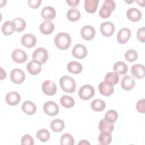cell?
<instances>
[{
	"mask_svg": "<svg viewBox=\"0 0 145 145\" xmlns=\"http://www.w3.org/2000/svg\"><path fill=\"white\" fill-rule=\"evenodd\" d=\"M70 36L65 32L58 33L55 37L54 43L56 46L61 50H66L71 45Z\"/></svg>",
	"mask_w": 145,
	"mask_h": 145,
	"instance_id": "obj_1",
	"label": "cell"
},
{
	"mask_svg": "<svg viewBox=\"0 0 145 145\" xmlns=\"http://www.w3.org/2000/svg\"><path fill=\"white\" fill-rule=\"evenodd\" d=\"M59 84L63 91L67 93H72L76 88L75 80L70 76L64 75L59 79Z\"/></svg>",
	"mask_w": 145,
	"mask_h": 145,
	"instance_id": "obj_2",
	"label": "cell"
},
{
	"mask_svg": "<svg viewBox=\"0 0 145 145\" xmlns=\"http://www.w3.org/2000/svg\"><path fill=\"white\" fill-rule=\"evenodd\" d=\"M116 8V3L113 0H105L99 11V15L102 18H108L111 12L114 10Z\"/></svg>",
	"mask_w": 145,
	"mask_h": 145,
	"instance_id": "obj_3",
	"label": "cell"
},
{
	"mask_svg": "<svg viewBox=\"0 0 145 145\" xmlns=\"http://www.w3.org/2000/svg\"><path fill=\"white\" fill-rule=\"evenodd\" d=\"M33 60H35L41 65L45 63L48 59V53L44 48H38L35 50L32 54Z\"/></svg>",
	"mask_w": 145,
	"mask_h": 145,
	"instance_id": "obj_4",
	"label": "cell"
},
{
	"mask_svg": "<svg viewBox=\"0 0 145 145\" xmlns=\"http://www.w3.org/2000/svg\"><path fill=\"white\" fill-rule=\"evenodd\" d=\"M78 94L81 99L87 100L93 96L95 89L91 85L84 84L80 88Z\"/></svg>",
	"mask_w": 145,
	"mask_h": 145,
	"instance_id": "obj_5",
	"label": "cell"
},
{
	"mask_svg": "<svg viewBox=\"0 0 145 145\" xmlns=\"http://www.w3.org/2000/svg\"><path fill=\"white\" fill-rule=\"evenodd\" d=\"M43 110L45 113L50 116H56L59 112V107L56 103L53 101H48L44 103Z\"/></svg>",
	"mask_w": 145,
	"mask_h": 145,
	"instance_id": "obj_6",
	"label": "cell"
},
{
	"mask_svg": "<svg viewBox=\"0 0 145 145\" xmlns=\"http://www.w3.org/2000/svg\"><path fill=\"white\" fill-rule=\"evenodd\" d=\"M25 74L19 69H14L10 72V79L12 83L15 84L22 83L25 80Z\"/></svg>",
	"mask_w": 145,
	"mask_h": 145,
	"instance_id": "obj_7",
	"label": "cell"
},
{
	"mask_svg": "<svg viewBox=\"0 0 145 145\" xmlns=\"http://www.w3.org/2000/svg\"><path fill=\"white\" fill-rule=\"evenodd\" d=\"M42 92L46 95H54L57 91L56 84L52 80H47L43 82L42 84Z\"/></svg>",
	"mask_w": 145,
	"mask_h": 145,
	"instance_id": "obj_8",
	"label": "cell"
},
{
	"mask_svg": "<svg viewBox=\"0 0 145 145\" xmlns=\"http://www.w3.org/2000/svg\"><path fill=\"white\" fill-rule=\"evenodd\" d=\"M71 53L72 56L75 58L77 59H83L86 57L87 50L84 45L78 44L74 46Z\"/></svg>",
	"mask_w": 145,
	"mask_h": 145,
	"instance_id": "obj_9",
	"label": "cell"
},
{
	"mask_svg": "<svg viewBox=\"0 0 145 145\" xmlns=\"http://www.w3.org/2000/svg\"><path fill=\"white\" fill-rule=\"evenodd\" d=\"M115 30V27L111 22H105L100 25V31L101 34L105 37L111 36Z\"/></svg>",
	"mask_w": 145,
	"mask_h": 145,
	"instance_id": "obj_10",
	"label": "cell"
},
{
	"mask_svg": "<svg viewBox=\"0 0 145 145\" xmlns=\"http://www.w3.org/2000/svg\"><path fill=\"white\" fill-rule=\"evenodd\" d=\"M11 57L12 60L18 63H23L27 59V55L26 53L20 49H16L14 50L12 52Z\"/></svg>",
	"mask_w": 145,
	"mask_h": 145,
	"instance_id": "obj_11",
	"label": "cell"
},
{
	"mask_svg": "<svg viewBox=\"0 0 145 145\" xmlns=\"http://www.w3.org/2000/svg\"><path fill=\"white\" fill-rule=\"evenodd\" d=\"M95 30L94 28L89 25L83 26L80 31V35L83 39L86 40L93 39L95 36Z\"/></svg>",
	"mask_w": 145,
	"mask_h": 145,
	"instance_id": "obj_12",
	"label": "cell"
},
{
	"mask_svg": "<svg viewBox=\"0 0 145 145\" xmlns=\"http://www.w3.org/2000/svg\"><path fill=\"white\" fill-rule=\"evenodd\" d=\"M36 38L33 34L26 33L22 36L21 38L22 44L27 48H32L36 44Z\"/></svg>",
	"mask_w": 145,
	"mask_h": 145,
	"instance_id": "obj_13",
	"label": "cell"
},
{
	"mask_svg": "<svg viewBox=\"0 0 145 145\" xmlns=\"http://www.w3.org/2000/svg\"><path fill=\"white\" fill-rule=\"evenodd\" d=\"M20 94L15 91L8 92L5 97L6 102L11 106H15L18 104L20 101Z\"/></svg>",
	"mask_w": 145,
	"mask_h": 145,
	"instance_id": "obj_14",
	"label": "cell"
},
{
	"mask_svg": "<svg viewBox=\"0 0 145 145\" xmlns=\"http://www.w3.org/2000/svg\"><path fill=\"white\" fill-rule=\"evenodd\" d=\"M131 36V31L129 28H123L120 29L117 35V41L121 44L127 42Z\"/></svg>",
	"mask_w": 145,
	"mask_h": 145,
	"instance_id": "obj_15",
	"label": "cell"
},
{
	"mask_svg": "<svg viewBox=\"0 0 145 145\" xmlns=\"http://www.w3.org/2000/svg\"><path fill=\"white\" fill-rule=\"evenodd\" d=\"M135 81L134 78L129 75H125L122 79L121 85V87L126 91H129L134 87Z\"/></svg>",
	"mask_w": 145,
	"mask_h": 145,
	"instance_id": "obj_16",
	"label": "cell"
},
{
	"mask_svg": "<svg viewBox=\"0 0 145 145\" xmlns=\"http://www.w3.org/2000/svg\"><path fill=\"white\" fill-rule=\"evenodd\" d=\"M99 92L105 96L111 95L114 92V87L113 85L109 84L105 81L101 82L99 84Z\"/></svg>",
	"mask_w": 145,
	"mask_h": 145,
	"instance_id": "obj_17",
	"label": "cell"
},
{
	"mask_svg": "<svg viewBox=\"0 0 145 145\" xmlns=\"http://www.w3.org/2000/svg\"><path fill=\"white\" fill-rule=\"evenodd\" d=\"M127 18L131 22H136L139 21L142 18V12L138 8L131 7L126 11Z\"/></svg>",
	"mask_w": 145,
	"mask_h": 145,
	"instance_id": "obj_18",
	"label": "cell"
},
{
	"mask_svg": "<svg viewBox=\"0 0 145 145\" xmlns=\"http://www.w3.org/2000/svg\"><path fill=\"white\" fill-rule=\"evenodd\" d=\"M56 15L55 9L50 6L44 7L41 11V16L44 20L50 21L53 20Z\"/></svg>",
	"mask_w": 145,
	"mask_h": 145,
	"instance_id": "obj_19",
	"label": "cell"
},
{
	"mask_svg": "<svg viewBox=\"0 0 145 145\" xmlns=\"http://www.w3.org/2000/svg\"><path fill=\"white\" fill-rule=\"evenodd\" d=\"M131 73L137 79H141L144 76V66L142 64L134 65L131 68Z\"/></svg>",
	"mask_w": 145,
	"mask_h": 145,
	"instance_id": "obj_20",
	"label": "cell"
},
{
	"mask_svg": "<svg viewBox=\"0 0 145 145\" xmlns=\"http://www.w3.org/2000/svg\"><path fill=\"white\" fill-rule=\"evenodd\" d=\"M41 69V65L35 60L30 61L27 65V71L32 75H37L39 74Z\"/></svg>",
	"mask_w": 145,
	"mask_h": 145,
	"instance_id": "obj_21",
	"label": "cell"
},
{
	"mask_svg": "<svg viewBox=\"0 0 145 145\" xmlns=\"http://www.w3.org/2000/svg\"><path fill=\"white\" fill-rule=\"evenodd\" d=\"M39 29L42 33L44 35H49L53 32L54 25L52 22L45 20L40 25Z\"/></svg>",
	"mask_w": 145,
	"mask_h": 145,
	"instance_id": "obj_22",
	"label": "cell"
},
{
	"mask_svg": "<svg viewBox=\"0 0 145 145\" xmlns=\"http://www.w3.org/2000/svg\"><path fill=\"white\" fill-rule=\"evenodd\" d=\"M36 106L35 104L29 100H27L23 102L22 105V110L27 114L32 115L36 111Z\"/></svg>",
	"mask_w": 145,
	"mask_h": 145,
	"instance_id": "obj_23",
	"label": "cell"
},
{
	"mask_svg": "<svg viewBox=\"0 0 145 145\" xmlns=\"http://www.w3.org/2000/svg\"><path fill=\"white\" fill-rule=\"evenodd\" d=\"M67 69L68 71L72 74H78L82 72L83 67L79 62L76 61H71L67 64Z\"/></svg>",
	"mask_w": 145,
	"mask_h": 145,
	"instance_id": "obj_24",
	"label": "cell"
},
{
	"mask_svg": "<svg viewBox=\"0 0 145 145\" xmlns=\"http://www.w3.org/2000/svg\"><path fill=\"white\" fill-rule=\"evenodd\" d=\"M98 3L99 0H85L84 5L85 10L88 13H94L97 10Z\"/></svg>",
	"mask_w": 145,
	"mask_h": 145,
	"instance_id": "obj_25",
	"label": "cell"
},
{
	"mask_svg": "<svg viewBox=\"0 0 145 145\" xmlns=\"http://www.w3.org/2000/svg\"><path fill=\"white\" fill-rule=\"evenodd\" d=\"M99 129L101 132L108 131L111 133L114 130V123L106 121L105 118L102 119L99 122Z\"/></svg>",
	"mask_w": 145,
	"mask_h": 145,
	"instance_id": "obj_26",
	"label": "cell"
},
{
	"mask_svg": "<svg viewBox=\"0 0 145 145\" xmlns=\"http://www.w3.org/2000/svg\"><path fill=\"white\" fill-rule=\"evenodd\" d=\"M1 30L2 33L6 36H8L11 35L13 33V32L15 31L12 21H10V20L6 21L2 24L1 27Z\"/></svg>",
	"mask_w": 145,
	"mask_h": 145,
	"instance_id": "obj_27",
	"label": "cell"
},
{
	"mask_svg": "<svg viewBox=\"0 0 145 145\" xmlns=\"http://www.w3.org/2000/svg\"><path fill=\"white\" fill-rule=\"evenodd\" d=\"M113 69L115 72L121 75L125 74L128 71V67L127 65L122 61L116 62L113 65Z\"/></svg>",
	"mask_w": 145,
	"mask_h": 145,
	"instance_id": "obj_28",
	"label": "cell"
},
{
	"mask_svg": "<svg viewBox=\"0 0 145 145\" xmlns=\"http://www.w3.org/2000/svg\"><path fill=\"white\" fill-rule=\"evenodd\" d=\"M118 81L119 75L116 72H108L105 76V82L109 84L114 85L117 84Z\"/></svg>",
	"mask_w": 145,
	"mask_h": 145,
	"instance_id": "obj_29",
	"label": "cell"
},
{
	"mask_svg": "<svg viewBox=\"0 0 145 145\" xmlns=\"http://www.w3.org/2000/svg\"><path fill=\"white\" fill-rule=\"evenodd\" d=\"M112 135L108 131H102L99 135L98 140L100 144L106 145L109 144L112 142Z\"/></svg>",
	"mask_w": 145,
	"mask_h": 145,
	"instance_id": "obj_30",
	"label": "cell"
},
{
	"mask_svg": "<svg viewBox=\"0 0 145 145\" xmlns=\"http://www.w3.org/2000/svg\"><path fill=\"white\" fill-rule=\"evenodd\" d=\"M64 127L65 123L60 119L53 120L50 123V128L54 132H60L64 129Z\"/></svg>",
	"mask_w": 145,
	"mask_h": 145,
	"instance_id": "obj_31",
	"label": "cell"
},
{
	"mask_svg": "<svg viewBox=\"0 0 145 145\" xmlns=\"http://www.w3.org/2000/svg\"><path fill=\"white\" fill-rule=\"evenodd\" d=\"M15 31L20 32L25 29L26 27V23L25 20L21 18H16L12 20Z\"/></svg>",
	"mask_w": 145,
	"mask_h": 145,
	"instance_id": "obj_32",
	"label": "cell"
},
{
	"mask_svg": "<svg viewBox=\"0 0 145 145\" xmlns=\"http://www.w3.org/2000/svg\"><path fill=\"white\" fill-rule=\"evenodd\" d=\"M67 19L71 22H75L78 20L80 18V11L75 8H70L66 14Z\"/></svg>",
	"mask_w": 145,
	"mask_h": 145,
	"instance_id": "obj_33",
	"label": "cell"
},
{
	"mask_svg": "<svg viewBox=\"0 0 145 145\" xmlns=\"http://www.w3.org/2000/svg\"><path fill=\"white\" fill-rule=\"evenodd\" d=\"M60 103L65 108H70L75 104L74 100L71 96L67 95H63L60 99Z\"/></svg>",
	"mask_w": 145,
	"mask_h": 145,
	"instance_id": "obj_34",
	"label": "cell"
},
{
	"mask_svg": "<svg viewBox=\"0 0 145 145\" xmlns=\"http://www.w3.org/2000/svg\"><path fill=\"white\" fill-rule=\"evenodd\" d=\"M92 109L96 112L103 111L105 108V103L101 99H95L93 100L91 104Z\"/></svg>",
	"mask_w": 145,
	"mask_h": 145,
	"instance_id": "obj_35",
	"label": "cell"
},
{
	"mask_svg": "<svg viewBox=\"0 0 145 145\" xmlns=\"http://www.w3.org/2000/svg\"><path fill=\"white\" fill-rule=\"evenodd\" d=\"M36 137L42 142H47L50 138V133L46 129H41L37 131Z\"/></svg>",
	"mask_w": 145,
	"mask_h": 145,
	"instance_id": "obj_36",
	"label": "cell"
},
{
	"mask_svg": "<svg viewBox=\"0 0 145 145\" xmlns=\"http://www.w3.org/2000/svg\"><path fill=\"white\" fill-rule=\"evenodd\" d=\"M60 144L61 145H73L74 144V139L70 134L65 133L61 137Z\"/></svg>",
	"mask_w": 145,
	"mask_h": 145,
	"instance_id": "obj_37",
	"label": "cell"
},
{
	"mask_svg": "<svg viewBox=\"0 0 145 145\" xmlns=\"http://www.w3.org/2000/svg\"><path fill=\"white\" fill-rule=\"evenodd\" d=\"M117 118H118L117 112L116 110L113 109L107 111L105 115V119L106 121L113 123L117 120Z\"/></svg>",
	"mask_w": 145,
	"mask_h": 145,
	"instance_id": "obj_38",
	"label": "cell"
},
{
	"mask_svg": "<svg viewBox=\"0 0 145 145\" xmlns=\"http://www.w3.org/2000/svg\"><path fill=\"white\" fill-rule=\"evenodd\" d=\"M125 58L128 62H134L138 58V53L134 49H129L125 54Z\"/></svg>",
	"mask_w": 145,
	"mask_h": 145,
	"instance_id": "obj_39",
	"label": "cell"
},
{
	"mask_svg": "<svg viewBox=\"0 0 145 145\" xmlns=\"http://www.w3.org/2000/svg\"><path fill=\"white\" fill-rule=\"evenodd\" d=\"M21 144H29L33 145L34 140L33 138L29 134L24 135L21 139Z\"/></svg>",
	"mask_w": 145,
	"mask_h": 145,
	"instance_id": "obj_40",
	"label": "cell"
},
{
	"mask_svg": "<svg viewBox=\"0 0 145 145\" xmlns=\"http://www.w3.org/2000/svg\"><path fill=\"white\" fill-rule=\"evenodd\" d=\"M137 36L138 40L141 42H144L145 41V28L142 27L138 29L137 32Z\"/></svg>",
	"mask_w": 145,
	"mask_h": 145,
	"instance_id": "obj_41",
	"label": "cell"
},
{
	"mask_svg": "<svg viewBox=\"0 0 145 145\" xmlns=\"http://www.w3.org/2000/svg\"><path fill=\"white\" fill-rule=\"evenodd\" d=\"M144 99L139 100L136 104V109L139 113H144Z\"/></svg>",
	"mask_w": 145,
	"mask_h": 145,
	"instance_id": "obj_42",
	"label": "cell"
},
{
	"mask_svg": "<svg viewBox=\"0 0 145 145\" xmlns=\"http://www.w3.org/2000/svg\"><path fill=\"white\" fill-rule=\"evenodd\" d=\"M28 5L32 8H38L41 3V0H29Z\"/></svg>",
	"mask_w": 145,
	"mask_h": 145,
	"instance_id": "obj_43",
	"label": "cell"
},
{
	"mask_svg": "<svg viewBox=\"0 0 145 145\" xmlns=\"http://www.w3.org/2000/svg\"><path fill=\"white\" fill-rule=\"evenodd\" d=\"M66 2L70 6L74 7L79 5V0H66Z\"/></svg>",
	"mask_w": 145,
	"mask_h": 145,
	"instance_id": "obj_44",
	"label": "cell"
},
{
	"mask_svg": "<svg viewBox=\"0 0 145 145\" xmlns=\"http://www.w3.org/2000/svg\"><path fill=\"white\" fill-rule=\"evenodd\" d=\"M89 144V143L88 142H87L86 140H82V141H80L79 143V144Z\"/></svg>",
	"mask_w": 145,
	"mask_h": 145,
	"instance_id": "obj_45",
	"label": "cell"
}]
</instances>
